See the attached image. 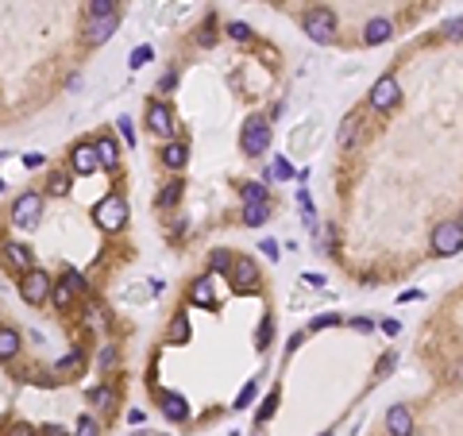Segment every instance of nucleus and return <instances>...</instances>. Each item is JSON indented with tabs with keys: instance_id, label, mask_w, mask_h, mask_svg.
<instances>
[{
	"instance_id": "f257e3e1",
	"label": "nucleus",
	"mask_w": 463,
	"mask_h": 436,
	"mask_svg": "<svg viewBox=\"0 0 463 436\" xmlns=\"http://www.w3.org/2000/svg\"><path fill=\"white\" fill-rule=\"evenodd\" d=\"M240 147H243L248 159H263L266 147H271V124H266L263 116H251L240 132Z\"/></svg>"
},
{
	"instance_id": "f03ea898",
	"label": "nucleus",
	"mask_w": 463,
	"mask_h": 436,
	"mask_svg": "<svg viewBox=\"0 0 463 436\" xmlns=\"http://www.w3.org/2000/svg\"><path fill=\"white\" fill-rule=\"evenodd\" d=\"M50 274L47 270H39V267H31V270H24V278H20V297H24L27 305H43L50 297Z\"/></svg>"
},
{
	"instance_id": "7ed1b4c3",
	"label": "nucleus",
	"mask_w": 463,
	"mask_h": 436,
	"mask_svg": "<svg viewBox=\"0 0 463 436\" xmlns=\"http://www.w3.org/2000/svg\"><path fill=\"white\" fill-rule=\"evenodd\" d=\"M97 224L105 228V232H120V228L128 224V201L120 193H108L105 201L97 205Z\"/></svg>"
},
{
	"instance_id": "20e7f679",
	"label": "nucleus",
	"mask_w": 463,
	"mask_h": 436,
	"mask_svg": "<svg viewBox=\"0 0 463 436\" xmlns=\"http://www.w3.org/2000/svg\"><path fill=\"white\" fill-rule=\"evenodd\" d=\"M432 251L437 255L463 251V220H444V224L432 228Z\"/></svg>"
},
{
	"instance_id": "39448f33",
	"label": "nucleus",
	"mask_w": 463,
	"mask_h": 436,
	"mask_svg": "<svg viewBox=\"0 0 463 436\" xmlns=\"http://www.w3.org/2000/svg\"><path fill=\"white\" fill-rule=\"evenodd\" d=\"M301 27H305V35H309L313 42H328L332 35H336V16H332L328 8H321V4H317V8L305 12Z\"/></svg>"
},
{
	"instance_id": "423d86ee",
	"label": "nucleus",
	"mask_w": 463,
	"mask_h": 436,
	"mask_svg": "<svg viewBox=\"0 0 463 436\" xmlns=\"http://www.w3.org/2000/svg\"><path fill=\"white\" fill-rule=\"evenodd\" d=\"M39 217H43V193H35V189L20 193L16 205H12V224L35 228V224H39Z\"/></svg>"
},
{
	"instance_id": "0eeeda50",
	"label": "nucleus",
	"mask_w": 463,
	"mask_h": 436,
	"mask_svg": "<svg viewBox=\"0 0 463 436\" xmlns=\"http://www.w3.org/2000/svg\"><path fill=\"white\" fill-rule=\"evenodd\" d=\"M77 290H85V278L77 274V270H66L62 282L50 286V305H54V309H70L74 297H77Z\"/></svg>"
},
{
	"instance_id": "6e6552de",
	"label": "nucleus",
	"mask_w": 463,
	"mask_h": 436,
	"mask_svg": "<svg viewBox=\"0 0 463 436\" xmlns=\"http://www.w3.org/2000/svg\"><path fill=\"white\" fill-rule=\"evenodd\" d=\"M116 27H120V20L112 16H97V20H85V31H82V42L85 47H100V42H108L116 35Z\"/></svg>"
},
{
	"instance_id": "1a4fd4ad",
	"label": "nucleus",
	"mask_w": 463,
	"mask_h": 436,
	"mask_svg": "<svg viewBox=\"0 0 463 436\" xmlns=\"http://www.w3.org/2000/svg\"><path fill=\"white\" fill-rule=\"evenodd\" d=\"M397 101H402L397 81H394V77H379V81H374V89H371V109L390 112V109H397Z\"/></svg>"
},
{
	"instance_id": "9d476101",
	"label": "nucleus",
	"mask_w": 463,
	"mask_h": 436,
	"mask_svg": "<svg viewBox=\"0 0 463 436\" xmlns=\"http://www.w3.org/2000/svg\"><path fill=\"white\" fill-rule=\"evenodd\" d=\"M70 166H74V174L89 178L100 170V159H97V147L93 143H77L74 151H70Z\"/></svg>"
},
{
	"instance_id": "9b49d317",
	"label": "nucleus",
	"mask_w": 463,
	"mask_h": 436,
	"mask_svg": "<svg viewBox=\"0 0 463 436\" xmlns=\"http://www.w3.org/2000/svg\"><path fill=\"white\" fill-rule=\"evenodd\" d=\"M147 127L155 135H162V139H170V135H174V112L166 109L162 101H151L147 104Z\"/></svg>"
},
{
	"instance_id": "f8f14e48",
	"label": "nucleus",
	"mask_w": 463,
	"mask_h": 436,
	"mask_svg": "<svg viewBox=\"0 0 463 436\" xmlns=\"http://www.w3.org/2000/svg\"><path fill=\"white\" fill-rule=\"evenodd\" d=\"M386 433L390 436H413V413H409V405H394V410L386 413Z\"/></svg>"
},
{
	"instance_id": "ddd939ff",
	"label": "nucleus",
	"mask_w": 463,
	"mask_h": 436,
	"mask_svg": "<svg viewBox=\"0 0 463 436\" xmlns=\"http://www.w3.org/2000/svg\"><path fill=\"white\" fill-rule=\"evenodd\" d=\"M390 35H394V24H390V20H371L367 31H363V42L367 47H379V42H386Z\"/></svg>"
},
{
	"instance_id": "4468645a",
	"label": "nucleus",
	"mask_w": 463,
	"mask_h": 436,
	"mask_svg": "<svg viewBox=\"0 0 463 436\" xmlns=\"http://www.w3.org/2000/svg\"><path fill=\"white\" fill-rule=\"evenodd\" d=\"M93 147H97L100 166H116V162H120V143H116L112 135H100V139L93 143Z\"/></svg>"
},
{
	"instance_id": "2eb2a0df",
	"label": "nucleus",
	"mask_w": 463,
	"mask_h": 436,
	"mask_svg": "<svg viewBox=\"0 0 463 436\" xmlns=\"http://www.w3.org/2000/svg\"><path fill=\"white\" fill-rule=\"evenodd\" d=\"M162 162L170 170H182L185 162H190V147H185V143H166V147H162Z\"/></svg>"
},
{
	"instance_id": "dca6fc26",
	"label": "nucleus",
	"mask_w": 463,
	"mask_h": 436,
	"mask_svg": "<svg viewBox=\"0 0 463 436\" xmlns=\"http://www.w3.org/2000/svg\"><path fill=\"white\" fill-rule=\"evenodd\" d=\"M266 217H271L266 201H243V224H248V228H263Z\"/></svg>"
},
{
	"instance_id": "f3484780",
	"label": "nucleus",
	"mask_w": 463,
	"mask_h": 436,
	"mask_svg": "<svg viewBox=\"0 0 463 436\" xmlns=\"http://www.w3.org/2000/svg\"><path fill=\"white\" fill-rule=\"evenodd\" d=\"M162 413H166L170 421H190V405H185L182 394H166V398H162Z\"/></svg>"
},
{
	"instance_id": "a211bd4d",
	"label": "nucleus",
	"mask_w": 463,
	"mask_h": 436,
	"mask_svg": "<svg viewBox=\"0 0 463 436\" xmlns=\"http://www.w3.org/2000/svg\"><path fill=\"white\" fill-rule=\"evenodd\" d=\"M190 297H193V302H201V305H208V309H213V305H216V294H213V274L197 278V282H193V290H190Z\"/></svg>"
},
{
	"instance_id": "6ab92c4d",
	"label": "nucleus",
	"mask_w": 463,
	"mask_h": 436,
	"mask_svg": "<svg viewBox=\"0 0 463 436\" xmlns=\"http://www.w3.org/2000/svg\"><path fill=\"white\" fill-rule=\"evenodd\" d=\"M236 274H240V290H243V294H251V290H255V282H259L255 263H251V259H236Z\"/></svg>"
},
{
	"instance_id": "aec40b11",
	"label": "nucleus",
	"mask_w": 463,
	"mask_h": 436,
	"mask_svg": "<svg viewBox=\"0 0 463 436\" xmlns=\"http://www.w3.org/2000/svg\"><path fill=\"white\" fill-rule=\"evenodd\" d=\"M4 259L20 270H31V251H27L24 244H4Z\"/></svg>"
},
{
	"instance_id": "412c9836",
	"label": "nucleus",
	"mask_w": 463,
	"mask_h": 436,
	"mask_svg": "<svg viewBox=\"0 0 463 436\" xmlns=\"http://www.w3.org/2000/svg\"><path fill=\"white\" fill-rule=\"evenodd\" d=\"M16 352H20V336L12 332V328H0V359L4 363L16 359Z\"/></svg>"
},
{
	"instance_id": "4be33fe9",
	"label": "nucleus",
	"mask_w": 463,
	"mask_h": 436,
	"mask_svg": "<svg viewBox=\"0 0 463 436\" xmlns=\"http://www.w3.org/2000/svg\"><path fill=\"white\" fill-rule=\"evenodd\" d=\"M47 193H50V197H66V193H70V174L50 170V174H47Z\"/></svg>"
},
{
	"instance_id": "5701e85b",
	"label": "nucleus",
	"mask_w": 463,
	"mask_h": 436,
	"mask_svg": "<svg viewBox=\"0 0 463 436\" xmlns=\"http://www.w3.org/2000/svg\"><path fill=\"white\" fill-rule=\"evenodd\" d=\"M170 340H174V344H185V340H190V317H185V313H174V320H170Z\"/></svg>"
},
{
	"instance_id": "b1692460",
	"label": "nucleus",
	"mask_w": 463,
	"mask_h": 436,
	"mask_svg": "<svg viewBox=\"0 0 463 436\" xmlns=\"http://www.w3.org/2000/svg\"><path fill=\"white\" fill-rule=\"evenodd\" d=\"M240 193H243V201H266V182H243Z\"/></svg>"
},
{
	"instance_id": "393cba45",
	"label": "nucleus",
	"mask_w": 463,
	"mask_h": 436,
	"mask_svg": "<svg viewBox=\"0 0 463 436\" xmlns=\"http://www.w3.org/2000/svg\"><path fill=\"white\" fill-rule=\"evenodd\" d=\"M112 12H116V0H89V12H85V20L112 16Z\"/></svg>"
},
{
	"instance_id": "a878e982",
	"label": "nucleus",
	"mask_w": 463,
	"mask_h": 436,
	"mask_svg": "<svg viewBox=\"0 0 463 436\" xmlns=\"http://www.w3.org/2000/svg\"><path fill=\"white\" fill-rule=\"evenodd\" d=\"M274 410H278V390H271V394H266V402L259 405L255 421H259V425H263V421H271V417H274Z\"/></svg>"
},
{
	"instance_id": "bb28decb",
	"label": "nucleus",
	"mask_w": 463,
	"mask_h": 436,
	"mask_svg": "<svg viewBox=\"0 0 463 436\" xmlns=\"http://www.w3.org/2000/svg\"><path fill=\"white\" fill-rule=\"evenodd\" d=\"M178 197H182V182H170L162 193H158V205H162V209H170V205H178Z\"/></svg>"
},
{
	"instance_id": "cd10ccee",
	"label": "nucleus",
	"mask_w": 463,
	"mask_h": 436,
	"mask_svg": "<svg viewBox=\"0 0 463 436\" xmlns=\"http://www.w3.org/2000/svg\"><path fill=\"white\" fill-rule=\"evenodd\" d=\"M255 394H259V382H248V386L240 390V398H236L232 405H236V410H248V405L255 402Z\"/></svg>"
},
{
	"instance_id": "c85d7f7f",
	"label": "nucleus",
	"mask_w": 463,
	"mask_h": 436,
	"mask_svg": "<svg viewBox=\"0 0 463 436\" xmlns=\"http://www.w3.org/2000/svg\"><path fill=\"white\" fill-rule=\"evenodd\" d=\"M359 132V116H347L344 120V132H340V147H351V135Z\"/></svg>"
},
{
	"instance_id": "c756f323",
	"label": "nucleus",
	"mask_w": 463,
	"mask_h": 436,
	"mask_svg": "<svg viewBox=\"0 0 463 436\" xmlns=\"http://www.w3.org/2000/svg\"><path fill=\"white\" fill-rule=\"evenodd\" d=\"M151 54H155L151 47H135V51H132V59H128V66H132V70L147 66V62H151Z\"/></svg>"
},
{
	"instance_id": "7c9ffc66",
	"label": "nucleus",
	"mask_w": 463,
	"mask_h": 436,
	"mask_svg": "<svg viewBox=\"0 0 463 436\" xmlns=\"http://www.w3.org/2000/svg\"><path fill=\"white\" fill-rule=\"evenodd\" d=\"M309 139H313V124H305L294 139H289V151H301V147H309Z\"/></svg>"
},
{
	"instance_id": "2f4dec72",
	"label": "nucleus",
	"mask_w": 463,
	"mask_h": 436,
	"mask_svg": "<svg viewBox=\"0 0 463 436\" xmlns=\"http://www.w3.org/2000/svg\"><path fill=\"white\" fill-rule=\"evenodd\" d=\"M74 436H100L97 421H93V417H77V428H74Z\"/></svg>"
},
{
	"instance_id": "473e14b6",
	"label": "nucleus",
	"mask_w": 463,
	"mask_h": 436,
	"mask_svg": "<svg viewBox=\"0 0 463 436\" xmlns=\"http://www.w3.org/2000/svg\"><path fill=\"white\" fill-rule=\"evenodd\" d=\"M444 35H448L452 42H460V39H463V16L448 20V24H444Z\"/></svg>"
},
{
	"instance_id": "72a5a7b5",
	"label": "nucleus",
	"mask_w": 463,
	"mask_h": 436,
	"mask_svg": "<svg viewBox=\"0 0 463 436\" xmlns=\"http://www.w3.org/2000/svg\"><path fill=\"white\" fill-rule=\"evenodd\" d=\"M116 127H120V135H124V143H128V147H135V127H132V120H128V116H120V120H116Z\"/></svg>"
},
{
	"instance_id": "f704fd0d",
	"label": "nucleus",
	"mask_w": 463,
	"mask_h": 436,
	"mask_svg": "<svg viewBox=\"0 0 463 436\" xmlns=\"http://www.w3.org/2000/svg\"><path fill=\"white\" fill-rule=\"evenodd\" d=\"M271 178H282V182H286V178H294V166H289L286 159H274V170H271Z\"/></svg>"
},
{
	"instance_id": "c9c22d12",
	"label": "nucleus",
	"mask_w": 463,
	"mask_h": 436,
	"mask_svg": "<svg viewBox=\"0 0 463 436\" xmlns=\"http://www.w3.org/2000/svg\"><path fill=\"white\" fill-rule=\"evenodd\" d=\"M228 35H232V39H251V27L248 24H228Z\"/></svg>"
},
{
	"instance_id": "e433bc0d",
	"label": "nucleus",
	"mask_w": 463,
	"mask_h": 436,
	"mask_svg": "<svg viewBox=\"0 0 463 436\" xmlns=\"http://www.w3.org/2000/svg\"><path fill=\"white\" fill-rule=\"evenodd\" d=\"M174 85H178V74H174V70L158 77V93H174Z\"/></svg>"
},
{
	"instance_id": "4c0bfd02",
	"label": "nucleus",
	"mask_w": 463,
	"mask_h": 436,
	"mask_svg": "<svg viewBox=\"0 0 463 436\" xmlns=\"http://www.w3.org/2000/svg\"><path fill=\"white\" fill-rule=\"evenodd\" d=\"M232 267V255L228 251H213V270H228Z\"/></svg>"
},
{
	"instance_id": "58836bf2",
	"label": "nucleus",
	"mask_w": 463,
	"mask_h": 436,
	"mask_svg": "<svg viewBox=\"0 0 463 436\" xmlns=\"http://www.w3.org/2000/svg\"><path fill=\"white\" fill-rule=\"evenodd\" d=\"M332 325H340L336 313H324V317H317V320H313V328H332Z\"/></svg>"
},
{
	"instance_id": "ea45409f",
	"label": "nucleus",
	"mask_w": 463,
	"mask_h": 436,
	"mask_svg": "<svg viewBox=\"0 0 463 436\" xmlns=\"http://www.w3.org/2000/svg\"><path fill=\"white\" fill-rule=\"evenodd\" d=\"M89 402H93V405H108V402H112V394H108V390H93Z\"/></svg>"
},
{
	"instance_id": "a19ab883",
	"label": "nucleus",
	"mask_w": 463,
	"mask_h": 436,
	"mask_svg": "<svg viewBox=\"0 0 463 436\" xmlns=\"http://www.w3.org/2000/svg\"><path fill=\"white\" fill-rule=\"evenodd\" d=\"M43 162H47V159H43V155H35V151H31V155H24V166H27V170H39Z\"/></svg>"
},
{
	"instance_id": "79ce46f5",
	"label": "nucleus",
	"mask_w": 463,
	"mask_h": 436,
	"mask_svg": "<svg viewBox=\"0 0 463 436\" xmlns=\"http://www.w3.org/2000/svg\"><path fill=\"white\" fill-rule=\"evenodd\" d=\"M112 363H116V348H105V352H100V367H112Z\"/></svg>"
},
{
	"instance_id": "37998d69",
	"label": "nucleus",
	"mask_w": 463,
	"mask_h": 436,
	"mask_svg": "<svg viewBox=\"0 0 463 436\" xmlns=\"http://www.w3.org/2000/svg\"><path fill=\"white\" fill-rule=\"evenodd\" d=\"M39 436H66V428H62V425H43Z\"/></svg>"
},
{
	"instance_id": "c03bdc74",
	"label": "nucleus",
	"mask_w": 463,
	"mask_h": 436,
	"mask_svg": "<svg viewBox=\"0 0 463 436\" xmlns=\"http://www.w3.org/2000/svg\"><path fill=\"white\" fill-rule=\"evenodd\" d=\"M12 436H39V428H31V425H16V428H12Z\"/></svg>"
},
{
	"instance_id": "a18cd8bd",
	"label": "nucleus",
	"mask_w": 463,
	"mask_h": 436,
	"mask_svg": "<svg viewBox=\"0 0 463 436\" xmlns=\"http://www.w3.org/2000/svg\"><path fill=\"white\" fill-rule=\"evenodd\" d=\"M263 251H266V259H278V244L274 240H263Z\"/></svg>"
},
{
	"instance_id": "49530a36",
	"label": "nucleus",
	"mask_w": 463,
	"mask_h": 436,
	"mask_svg": "<svg viewBox=\"0 0 463 436\" xmlns=\"http://www.w3.org/2000/svg\"><path fill=\"white\" fill-rule=\"evenodd\" d=\"M66 89H70V93H77V89H82V74H74V77H70V81H66Z\"/></svg>"
},
{
	"instance_id": "de8ad7c7",
	"label": "nucleus",
	"mask_w": 463,
	"mask_h": 436,
	"mask_svg": "<svg viewBox=\"0 0 463 436\" xmlns=\"http://www.w3.org/2000/svg\"><path fill=\"white\" fill-rule=\"evenodd\" d=\"M321 436H332V433H321Z\"/></svg>"
},
{
	"instance_id": "09e8293b",
	"label": "nucleus",
	"mask_w": 463,
	"mask_h": 436,
	"mask_svg": "<svg viewBox=\"0 0 463 436\" xmlns=\"http://www.w3.org/2000/svg\"><path fill=\"white\" fill-rule=\"evenodd\" d=\"M0 159H4V151H0Z\"/></svg>"
}]
</instances>
